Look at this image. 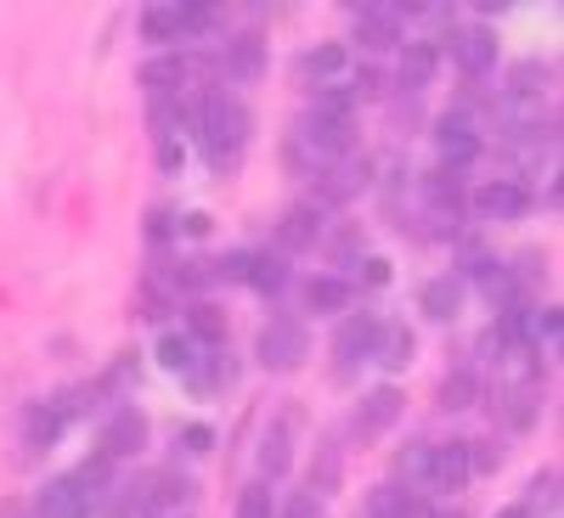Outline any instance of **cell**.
<instances>
[{"mask_svg": "<svg viewBox=\"0 0 564 518\" xmlns=\"http://www.w3.org/2000/svg\"><path fill=\"white\" fill-rule=\"evenodd\" d=\"M198 124H204V147H209V164H215V169H226L231 158L243 153V141H249V108H243L238 97H226V90L204 97Z\"/></svg>", "mask_w": 564, "mask_h": 518, "instance_id": "6da1fadb", "label": "cell"}, {"mask_svg": "<svg viewBox=\"0 0 564 518\" xmlns=\"http://www.w3.org/2000/svg\"><path fill=\"white\" fill-rule=\"evenodd\" d=\"M254 355H260V366H271V372H294V366L311 355V333H305V321H294V316H271V321L260 327Z\"/></svg>", "mask_w": 564, "mask_h": 518, "instance_id": "7a4b0ae2", "label": "cell"}, {"mask_svg": "<svg viewBox=\"0 0 564 518\" xmlns=\"http://www.w3.org/2000/svg\"><path fill=\"white\" fill-rule=\"evenodd\" d=\"M525 209H531V192L513 175H497V180H486L475 192V214L480 220H520Z\"/></svg>", "mask_w": 564, "mask_h": 518, "instance_id": "3957f363", "label": "cell"}, {"mask_svg": "<svg viewBox=\"0 0 564 518\" xmlns=\"http://www.w3.org/2000/svg\"><path fill=\"white\" fill-rule=\"evenodd\" d=\"M401 411H406V395H401L395 384H379V389L361 395L356 429H361V434H384V429H395V422H401Z\"/></svg>", "mask_w": 564, "mask_h": 518, "instance_id": "277c9868", "label": "cell"}, {"mask_svg": "<svg viewBox=\"0 0 564 518\" xmlns=\"http://www.w3.org/2000/svg\"><path fill=\"white\" fill-rule=\"evenodd\" d=\"M452 57H457V68H463L468 79L491 74V68H497V34H491V29H457V34H452Z\"/></svg>", "mask_w": 564, "mask_h": 518, "instance_id": "5b68a950", "label": "cell"}, {"mask_svg": "<svg viewBox=\"0 0 564 518\" xmlns=\"http://www.w3.org/2000/svg\"><path fill=\"white\" fill-rule=\"evenodd\" d=\"M90 513V496L79 491V480H45V491L34 496V518H85Z\"/></svg>", "mask_w": 564, "mask_h": 518, "instance_id": "8992f818", "label": "cell"}, {"mask_svg": "<svg viewBox=\"0 0 564 518\" xmlns=\"http://www.w3.org/2000/svg\"><path fill=\"white\" fill-rule=\"evenodd\" d=\"M401 7H356V34L367 52H390V45L401 40Z\"/></svg>", "mask_w": 564, "mask_h": 518, "instance_id": "52a82bcc", "label": "cell"}, {"mask_svg": "<svg viewBox=\"0 0 564 518\" xmlns=\"http://www.w3.org/2000/svg\"><path fill=\"white\" fill-rule=\"evenodd\" d=\"M435 141H441V164H446V175H457L463 164H475L480 158V135L468 130L463 119H441V130H435Z\"/></svg>", "mask_w": 564, "mask_h": 518, "instance_id": "ba28073f", "label": "cell"}, {"mask_svg": "<svg viewBox=\"0 0 564 518\" xmlns=\"http://www.w3.org/2000/svg\"><path fill=\"white\" fill-rule=\"evenodd\" d=\"M141 445H148V417H141L135 406L113 411L108 434H102V456H108V462H113V456H135Z\"/></svg>", "mask_w": 564, "mask_h": 518, "instance_id": "9c48e42d", "label": "cell"}, {"mask_svg": "<svg viewBox=\"0 0 564 518\" xmlns=\"http://www.w3.org/2000/svg\"><path fill=\"white\" fill-rule=\"evenodd\" d=\"M316 238H322V214H316L311 203H294L289 214L276 220V243H282V254H300V249H316Z\"/></svg>", "mask_w": 564, "mask_h": 518, "instance_id": "30bf717a", "label": "cell"}, {"mask_svg": "<svg viewBox=\"0 0 564 518\" xmlns=\"http://www.w3.org/2000/svg\"><path fill=\"white\" fill-rule=\"evenodd\" d=\"M468 474H475V467H468V440H452L430 456V485L435 491H463Z\"/></svg>", "mask_w": 564, "mask_h": 518, "instance_id": "8fae6325", "label": "cell"}, {"mask_svg": "<svg viewBox=\"0 0 564 518\" xmlns=\"http://www.w3.org/2000/svg\"><path fill=\"white\" fill-rule=\"evenodd\" d=\"M316 186H322V198H327V203H345V198H356L361 186H367V158H361V164H356V158H339V164H327Z\"/></svg>", "mask_w": 564, "mask_h": 518, "instance_id": "7c38bea8", "label": "cell"}, {"mask_svg": "<svg viewBox=\"0 0 564 518\" xmlns=\"http://www.w3.org/2000/svg\"><path fill=\"white\" fill-rule=\"evenodd\" d=\"M141 85H148V97L164 102V97H181V85H186V57L170 52V57H153L148 68H141Z\"/></svg>", "mask_w": 564, "mask_h": 518, "instance_id": "4fadbf2b", "label": "cell"}, {"mask_svg": "<svg viewBox=\"0 0 564 518\" xmlns=\"http://www.w3.org/2000/svg\"><path fill=\"white\" fill-rule=\"evenodd\" d=\"M193 502V480L186 474H153L148 485H141V507H159V513H175Z\"/></svg>", "mask_w": 564, "mask_h": 518, "instance_id": "5bb4252c", "label": "cell"}, {"mask_svg": "<svg viewBox=\"0 0 564 518\" xmlns=\"http://www.w3.org/2000/svg\"><path fill=\"white\" fill-rule=\"evenodd\" d=\"M372 344H379V321H372V316H350V321L339 327V339H334L339 361H367Z\"/></svg>", "mask_w": 564, "mask_h": 518, "instance_id": "9a60e30c", "label": "cell"}, {"mask_svg": "<svg viewBox=\"0 0 564 518\" xmlns=\"http://www.w3.org/2000/svg\"><path fill=\"white\" fill-rule=\"evenodd\" d=\"M265 74V52H260V40L243 34V40H226V79H260Z\"/></svg>", "mask_w": 564, "mask_h": 518, "instance_id": "2e32d148", "label": "cell"}, {"mask_svg": "<svg viewBox=\"0 0 564 518\" xmlns=\"http://www.w3.org/2000/svg\"><path fill=\"white\" fill-rule=\"evenodd\" d=\"M423 310H430L435 321H452L463 310V276H435L423 282Z\"/></svg>", "mask_w": 564, "mask_h": 518, "instance_id": "e0dca14e", "label": "cell"}, {"mask_svg": "<svg viewBox=\"0 0 564 518\" xmlns=\"http://www.w3.org/2000/svg\"><path fill=\"white\" fill-rule=\"evenodd\" d=\"M372 355H379L384 366H406L417 355V339L406 333L401 321H379V344H372Z\"/></svg>", "mask_w": 564, "mask_h": 518, "instance_id": "ac0fdd59", "label": "cell"}, {"mask_svg": "<svg viewBox=\"0 0 564 518\" xmlns=\"http://www.w3.org/2000/svg\"><path fill=\"white\" fill-rule=\"evenodd\" d=\"M423 198L435 203V220H457V209H463V186H457V175L435 169V175H423Z\"/></svg>", "mask_w": 564, "mask_h": 518, "instance_id": "d6986e66", "label": "cell"}, {"mask_svg": "<svg viewBox=\"0 0 564 518\" xmlns=\"http://www.w3.org/2000/svg\"><path fill=\"white\" fill-rule=\"evenodd\" d=\"M435 68H441L435 45H406V52H401V85L406 90H423V85L435 79Z\"/></svg>", "mask_w": 564, "mask_h": 518, "instance_id": "ffe728a7", "label": "cell"}, {"mask_svg": "<svg viewBox=\"0 0 564 518\" xmlns=\"http://www.w3.org/2000/svg\"><path fill=\"white\" fill-rule=\"evenodd\" d=\"M181 29H186V7H181V0H170V7H148V12H141V34H148V40H181Z\"/></svg>", "mask_w": 564, "mask_h": 518, "instance_id": "44dd1931", "label": "cell"}, {"mask_svg": "<svg viewBox=\"0 0 564 518\" xmlns=\"http://www.w3.org/2000/svg\"><path fill=\"white\" fill-rule=\"evenodd\" d=\"M305 305H311L316 316L345 310V305H350V282H345V276H316L311 288H305Z\"/></svg>", "mask_w": 564, "mask_h": 518, "instance_id": "7402d4cb", "label": "cell"}, {"mask_svg": "<svg viewBox=\"0 0 564 518\" xmlns=\"http://www.w3.org/2000/svg\"><path fill=\"white\" fill-rule=\"evenodd\" d=\"M249 288H260V294H282V288H289V260H282V254H254V265H249Z\"/></svg>", "mask_w": 564, "mask_h": 518, "instance_id": "603a6c76", "label": "cell"}, {"mask_svg": "<svg viewBox=\"0 0 564 518\" xmlns=\"http://www.w3.org/2000/svg\"><path fill=\"white\" fill-rule=\"evenodd\" d=\"M475 395H480V378H475L468 366L446 372V384H441V406H446V411H468V406H475Z\"/></svg>", "mask_w": 564, "mask_h": 518, "instance_id": "cb8c5ba5", "label": "cell"}, {"mask_svg": "<svg viewBox=\"0 0 564 518\" xmlns=\"http://www.w3.org/2000/svg\"><path fill=\"white\" fill-rule=\"evenodd\" d=\"M159 361H164L170 372H193V366H198V344L186 339V333H164V339H159Z\"/></svg>", "mask_w": 564, "mask_h": 518, "instance_id": "d4e9b609", "label": "cell"}, {"mask_svg": "<svg viewBox=\"0 0 564 518\" xmlns=\"http://www.w3.org/2000/svg\"><path fill=\"white\" fill-rule=\"evenodd\" d=\"M406 507H412V491L401 485H379L367 496V518H406Z\"/></svg>", "mask_w": 564, "mask_h": 518, "instance_id": "484cf974", "label": "cell"}, {"mask_svg": "<svg viewBox=\"0 0 564 518\" xmlns=\"http://www.w3.org/2000/svg\"><path fill=\"white\" fill-rule=\"evenodd\" d=\"M63 422H68V417H63L57 406H34V411H29V445H52V440L63 434Z\"/></svg>", "mask_w": 564, "mask_h": 518, "instance_id": "4316f807", "label": "cell"}, {"mask_svg": "<svg viewBox=\"0 0 564 518\" xmlns=\"http://www.w3.org/2000/svg\"><path fill=\"white\" fill-rule=\"evenodd\" d=\"M260 474L276 480V474H289V429H271L265 445H260Z\"/></svg>", "mask_w": 564, "mask_h": 518, "instance_id": "83f0119b", "label": "cell"}, {"mask_svg": "<svg viewBox=\"0 0 564 518\" xmlns=\"http://www.w3.org/2000/svg\"><path fill=\"white\" fill-rule=\"evenodd\" d=\"M430 456H435V445H406V451L395 456V474H401L406 485H430Z\"/></svg>", "mask_w": 564, "mask_h": 518, "instance_id": "f1b7e54d", "label": "cell"}, {"mask_svg": "<svg viewBox=\"0 0 564 518\" xmlns=\"http://www.w3.org/2000/svg\"><path fill=\"white\" fill-rule=\"evenodd\" d=\"M186 339H204V344H220L226 339V316L215 310V305H193V333H186Z\"/></svg>", "mask_w": 564, "mask_h": 518, "instance_id": "f546056e", "label": "cell"}, {"mask_svg": "<svg viewBox=\"0 0 564 518\" xmlns=\"http://www.w3.org/2000/svg\"><path fill=\"white\" fill-rule=\"evenodd\" d=\"M547 79H553V68L547 63H520V68H513V97H542V90H547Z\"/></svg>", "mask_w": 564, "mask_h": 518, "instance_id": "4dcf8cb0", "label": "cell"}, {"mask_svg": "<svg viewBox=\"0 0 564 518\" xmlns=\"http://www.w3.org/2000/svg\"><path fill=\"white\" fill-rule=\"evenodd\" d=\"M508 422H513V429H531V422H536V389L531 384H520V389H508Z\"/></svg>", "mask_w": 564, "mask_h": 518, "instance_id": "1f68e13d", "label": "cell"}, {"mask_svg": "<svg viewBox=\"0 0 564 518\" xmlns=\"http://www.w3.org/2000/svg\"><path fill=\"white\" fill-rule=\"evenodd\" d=\"M345 63H350V57H345V45H316V52L305 57V68H311L316 79H334V74H345Z\"/></svg>", "mask_w": 564, "mask_h": 518, "instance_id": "d6a6232c", "label": "cell"}, {"mask_svg": "<svg viewBox=\"0 0 564 518\" xmlns=\"http://www.w3.org/2000/svg\"><path fill=\"white\" fill-rule=\"evenodd\" d=\"M502 119H508L513 130H536V124H542V102H536V97H508V102H502Z\"/></svg>", "mask_w": 564, "mask_h": 518, "instance_id": "836d02e7", "label": "cell"}, {"mask_svg": "<svg viewBox=\"0 0 564 518\" xmlns=\"http://www.w3.org/2000/svg\"><path fill=\"white\" fill-rule=\"evenodd\" d=\"M209 265H215V282H249V265H254V254H249V249H238V254L209 260Z\"/></svg>", "mask_w": 564, "mask_h": 518, "instance_id": "e575fe53", "label": "cell"}, {"mask_svg": "<svg viewBox=\"0 0 564 518\" xmlns=\"http://www.w3.org/2000/svg\"><path fill=\"white\" fill-rule=\"evenodd\" d=\"M311 119H350V97H345V90H334V85L316 90V113Z\"/></svg>", "mask_w": 564, "mask_h": 518, "instance_id": "d590c367", "label": "cell"}, {"mask_svg": "<svg viewBox=\"0 0 564 518\" xmlns=\"http://www.w3.org/2000/svg\"><path fill=\"white\" fill-rule=\"evenodd\" d=\"M238 518H276L271 491H265V485H249V491H243V502H238Z\"/></svg>", "mask_w": 564, "mask_h": 518, "instance_id": "8d00e7d4", "label": "cell"}, {"mask_svg": "<svg viewBox=\"0 0 564 518\" xmlns=\"http://www.w3.org/2000/svg\"><path fill=\"white\" fill-rule=\"evenodd\" d=\"M345 97H350V102H356V97H384V79H379V68H356V79H350Z\"/></svg>", "mask_w": 564, "mask_h": 518, "instance_id": "74e56055", "label": "cell"}, {"mask_svg": "<svg viewBox=\"0 0 564 518\" xmlns=\"http://www.w3.org/2000/svg\"><path fill=\"white\" fill-rule=\"evenodd\" d=\"M531 507H558V474H553V467L531 480Z\"/></svg>", "mask_w": 564, "mask_h": 518, "instance_id": "f35d334b", "label": "cell"}, {"mask_svg": "<svg viewBox=\"0 0 564 518\" xmlns=\"http://www.w3.org/2000/svg\"><path fill=\"white\" fill-rule=\"evenodd\" d=\"M181 445H186V451H193V456H204V451L215 445V434L204 429V422H193V429H186V434H181Z\"/></svg>", "mask_w": 564, "mask_h": 518, "instance_id": "ab89813d", "label": "cell"}, {"mask_svg": "<svg viewBox=\"0 0 564 518\" xmlns=\"http://www.w3.org/2000/svg\"><path fill=\"white\" fill-rule=\"evenodd\" d=\"M159 164L175 175V169H186V147H181V141H159Z\"/></svg>", "mask_w": 564, "mask_h": 518, "instance_id": "60d3db41", "label": "cell"}, {"mask_svg": "<svg viewBox=\"0 0 564 518\" xmlns=\"http://www.w3.org/2000/svg\"><path fill=\"white\" fill-rule=\"evenodd\" d=\"M282 518H322V502L316 496H294L289 507H282Z\"/></svg>", "mask_w": 564, "mask_h": 518, "instance_id": "b9f144b4", "label": "cell"}, {"mask_svg": "<svg viewBox=\"0 0 564 518\" xmlns=\"http://www.w3.org/2000/svg\"><path fill=\"white\" fill-rule=\"evenodd\" d=\"M181 231L186 238H209V214H181Z\"/></svg>", "mask_w": 564, "mask_h": 518, "instance_id": "7bdbcfd3", "label": "cell"}, {"mask_svg": "<svg viewBox=\"0 0 564 518\" xmlns=\"http://www.w3.org/2000/svg\"><path fill=\"white\" fill-rule=\"evenodd\" d=\"M164 231H170V214H164V209H153V220H148V238H164Z\"/></svg>", "mask_w": 564, "mask_h": 518, "instance_id": "ee69618b", "label": "cell"}, {"mask_svg": "<svg viewBox=\"0 0 564 518\" xmlns=\"http://www.w3.org/2000/svg\"><path fill=\"white\" fill-rule=\"evenodd\" d=\"M497 518H531V507H502Z\"/></svg>", "mask_w": 564, "mask_h": 518, "instance_id": "f6af8a7d", "label": "cell"}, {"mask_svg": "<svg viewBox=\"0 0 564 518\" xmlns=\"http://www.w3.org/2000/svg\"><path fill=\"white\" fill-rule=\"evenodd\" d=\"M452 518H457V513H452Z\"/></svg>", "mask_w": 564, "mask_h": 518, "instance_id": "bcb514c9", "label": "cell"}]
</instances>
